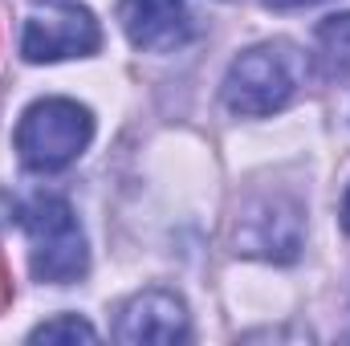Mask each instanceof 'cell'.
I'll list each match as a JSON object with an SVG mask.
<instances>
[{
    "instance_id": "2",
    "label": "cell",
    "mask_w": 350,
    "mask_h": 346,
    "mask_svg": "<svg viewBox=\"0 0 350 346\" xmlns=\"http://www.w3.org/2000/svg\"><path fill=\"white\" fill-rule=\"evenodd\" d=\"M21 228L29 237V269L45 285H70L86 277L90 249L74 208L62 196H33L21 204Z\"/></svg>"
},
{
    "instance_id": "10",
    "label": "cell",
    "mask_w": 350,
    "mask_h": 346,
    "mask_svg": "<svg viewBox=\"0 0 350 346\" xmlns=\"http://www.w3.org/2000/svg\"><path fill=\"white\" fill-rule=\"evenodd\" d=\"M265 8H277V12H289V8H310L318 0H261Z\"/></svg>"
},
{
    "instance_id": "11",
    "label": "cell",
    "mask_w": 350,
    "mask_h": 346,
    "mask_svg": "<svg viewBox=\"0 0 350 346\" xmlns=\"http://www.w3.org/2000/svg\"><path fill=\"white\" fill-rule=\"evenodd\" d=\"M8 297H12V281H8V269H4V261H0V310L8 306Z\"/></svg>"
},
{
    "instance_id": "6",
    "label": "cell",
    "mask_w": 350,
    "mask_h": 346,
    "mask_svg": "<svg viewBox=\"0 0 350 346\" xmlns=\"http://www.w3.org/2000/svg\"><path fill=\"white\" fill-rule=\"evenodd\" d=\"M191 334V322H187V306L183 297H175L167 289H143L135 293L122 314H118V326H114V338L126 346H172L183 343Z\"/></svg>"
},
{
    "instance_id": "7",
    "label": "cell",
    "mask_w": 350,
    "mask_h": 346,
    "mask_svg": "<svg viewBox=\"0 0 350 346\" xmlns=\"http://www.w3.org/2000/svg\"><path fill=\"white\" fill-rule=\"evenodd\" d=\"M118 21L126 41L143 53H167L191 37L187 0H122Z\"/></svg>"
},
{
    "instance_id": "1",
    "label": "cell",
    "mask_w": 350,
    "mask_h": 346,
    "mask_svg": "<svg viewBox=\"0 0 350 346\" xmlns=\"http://www.w3.org/2000/svg\"><path fill=\"white\" fill-rule=\"evenodd\" d=\"M306 53L277 37V41H261L253 49H245L241 57H232L228 74H224V106L241 118H265V114H277L293 102V94L306 82Z\"/></svg>"
},
{
    "instance_id": "4",
    "label": "cell",
    "mask_w": 350,
    "mask_h": 346,
    "mask_svg": "<svg viewBox=\"0 0 350 346\" xmlns=\"http://www.w3.org/2000/svg\"><path fill=\"white\" fill-rule=\"evenodd\" d=\"M102 45L98 16L82 0H33L21 33V53L33 66L66 62V57H90Z\"/></svg>"
},
{
    "instance_id": "8",
    "label": "cell",
    "mask_w": 350,
    "mask_h": 346,
    "mask_svg": "<svg viewBox=\"0 0 350 346\" xmlns=\"http://www.w3.org/2000/svg\"><path fill=\"white\" fill-rule=\"evenodd\" d=\"M318 66L326 82L350 74V12H334L318 25Z\"/></svg>"
},
{
    "instance_id": "3",
    "label": "cell",
    "mask_w": 350,
    "mask_h": 346,
    "mask_svg": "<svg viewBox=\"0 0 350 346\" xmlns=\"http://www.w3.org/2000/svg\"><path fill=\"white\" fill-rule=\"evenodd\" d=\"M94 114L74 98H41L16 122V155L29 172H62L86 155Z\"/></svg>"
},
{
    "instance_id": "12",
    "label": "cell",
    "mask_w": 350,
    "mask_h": 346,
    "mask_svg": "<svg viewBox=\"0 0 350 346\" xmlns=\"http://www.w3.org/2000/svg\"><path fill=\"white\" fill-rule=\"evenodd\" d=\"M342 228L350 232V187H347V196H342Z\"/></svg>"
},
{
    "instance_id": "5",
    "label": "cell",
    "mask_w": 350,
    "mask_h": 346,
    "mask_svg": "<svg viewBox=\"0 0 350 346\" xmlns=\"http://www.w3.org/2000/svg\"><path fill=\"white\" fill-rule=\"evenodd\" d=\"M306 237V204L293 191H257L245 200L237 216L232 245L241 257H261V261H293L301 253Z\"/></svg>"
},
{
    "instance_id": "9",
    "label": "cell",
    "mask_w": 350,
    "mask_h": 346,
    "mask_svg": "<svg viewBox=\"0 0 350 346\" xmlns=\"http://www.w3.org/2000/svg\"><path fill=\"white\" fill-rule=\"evenodd\" d=\"M94 343L98 338V330L90 326L86 318H78V314H57V318H49V322H41L33 334H29V343Z\"/></svg>"
}]
</instances>
